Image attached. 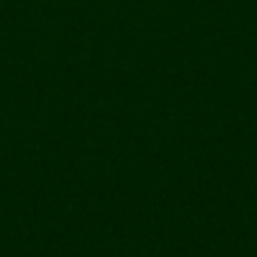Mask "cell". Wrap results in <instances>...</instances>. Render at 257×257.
Instances as JSON below:
<instances>
[]
</instances>
